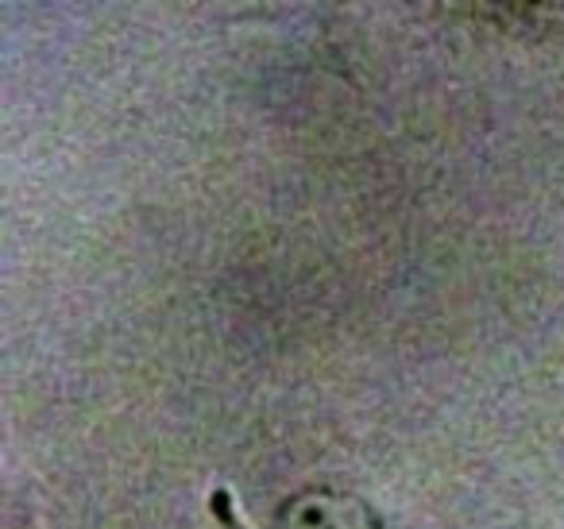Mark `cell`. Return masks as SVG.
<instances>
[{
  "label": "cell",
  "mask_w": 564,
  "mask_h": 529,
  "mask_svg": "<svg viewBox=\"0 0 564 529\" xmlns=\"http://www.w3.org/2000/svg\"><path fill=\"white\" fill-rule=\"evenodd\" d=\"M286 529H368V514L352 498L314 490L286 506Z\"/></svg>",
  "instance_id": "1"
}]
</instances>
